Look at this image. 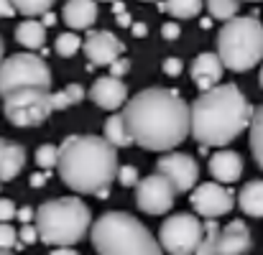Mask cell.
I'll return each mask as SVG.
<instances>
[{
  "mask_svg": "<svg viewBox=\"0 0 263 255\" xmlns=\"http://www.w3.org/2000/svg\"><path fill=\"white\" fill-rule=\"evenodd\" d=\"M123 120L133 143L159 153L176 148L192 133L186 102L176 92L161 87H151L130 97L125 102Z\"/></svg>",
  "mask_w": 263,
  "mask_h": 255,
  "instance_id": "1",
  "label": "cell"
},
{
  "mask_svg": "<svg viewBox=\"0 0 263 255\" xmlns=\"http://www.w3.org/2000/svg\"><path fill=\"white\" fill-rule=\"evenodd\" d=\"M253 107L235 85H217L202 92L192 107V135L202 146H228L253 123Z\"/></svg>",
  "mask_w": 263,
  "mask_h": 255,
  "instance_id": "2",
  "label": "cell"
},
{
  "mask_svg": "<svg viewBox=\"0 0 263 255\" xmlns=\"http://www.w3.org/2000/svg\"><path fill=\"white\" fill-rule=\"evenodd\" d=\"M118 151L97 135H69L59 146L57 171L62 181L77 194L107 197L118 176Z\"/></svg>",
  "mask_w": 263,
  "mask_h": 255,
  "instance_id": "3",
  "label": "cell"
},
{
  "mask_svg": "<svg viewBox=\"0 0 263 255\" xmlns=\"http://www.w3.org/2000/svg\"><path fill=\"white\" fill-rule=\"evenodd\" d=\"M97 255H164L161 243L125 212L102 214L89 230Z\"/></svg>",
  "mask_w": 263,
  "mask_h": 255,
  "instance_id": "4",
  "label": "cell"
},
{
  "mask_svg": "<svg viewBox=\"0 0 263 255\" xmlns=\"http://www.w3.org/2000/svg\"><path fill=\"white\" fill-rule=\"evenodd\" d=\"M33 225L39 230V238L46 245L69 248V245H77L92 230V212L82 199L62 197V199L44 202L36 209Z\"/></svg>",
  "mask_w": 263,
  "mask_h": 255,
  "instance_id": "5",
  "label": "cell"
},
{
  "mask_svg": "<svg viewBox=\"0 0 263 255\" xmlns=\"http://www.w3.org/2000/svg\"><path fill=\"white\" fill-rule=\"evenodd\" d=\"M217 56L233 72H248L263 62V23L256 15H238L217 33Z\"/></svg>",
  "mask_w": 263,
  "mask_h": 255,
  "instance_id": "6",
  "label": "cell"
},
{
  "mask_svg": "<svg viewBox=\"0 0 263 255\" xmlns=\"http://www.w3.org/2000/svg\"><path fill=\"white\" fill-rule=\"evenodd\" d=\"M51 87V69L36 54H13L0 64V97L18 89H49Z\"/></svg>",
  "mask_w": 263,
  "mask_h": 255,
  "instance_id": "7",
  "label": "cell"
},
{
  "mask_svg": "<svg viewBox=\"0 0 263 255\" xmlns=\"http://www.w3.org/2000/svg\"><path fill=\"white\" fill-rule=\"evenodd\" d=\"M3 112L18 128H36L54 112L51 92L49 89H18L5 97Z\"/></svg>",
  "mask_w": 263,
  "mask_h": 255,
  "instance_id": "8",
  "label": "cell"
},
{
  "mask_svg": "<svg viewBox=\"0 0 263 255\" xmlns=\"http://www.w3.org/2000/svg\"><path fill=\"white\" fill-rule=\"evenodd\" d=\"M204 238V225L194 214H174L159 230V243L172 255H194Z\"/></svg>",
  "mask_w": 263,
  "mask_h": 255,
  "instance_id": "9",
  "label": "cell"
},
{
  "mask_svg": "<svg viewBox=\"0 0 263 255\" xmlns=\"http://www.w3.org/2000/svg\"><path fill=\"white\" fill-rule=\"evenodd\" d=\"M174 197H176L174 186L161 173L146 176L136 186V204L146 214H166L174 207Z\"/></svg>",
  "mask_w": 263,
  "mask_h": 255,
  "instance_id": "10",
  "label": "cell"
},
{
  "mask_svg": "<svg viewBox=\"0 0 263 255\" xmlns=\"http://www.w3.org/2000/svg\"><path fill=\"white\" fill-rule=\"evenodd\" d=\"M192 207L197 214L207 217V220H215V217H222L228 214L233 207H235V194L222 186V184H197L194 191H192Z\"/></svg>",
  "mask_w": 263,
  "mask_h": 255,
  "instance_id": "11",
  "label": "cell"
},
{
  "mask_svg": "<svg viewBox=\"0 0 263 255\" xmlns=\"http://www.w3.org/2000/svg\"><path fill=\"white\" fill-rule=\"evenodd\" d=\"M156 173H161L164 179H169V184L174 186L176 194H186L189 189L194 191L197 179H199V166L192 156L186 153H166L159 159L156 164Z\"/></svg>",
  "mask_w": 263,
  "mask_h": 255,
  "instance_id": "12",
  "label": "cell"
},
{
  "mask_svg": "<svg viewBox=\"0 0 263 255\" xmlns=\"http://www.w3.org/2000/svg\"><path fill=\"white\" fill-rule=\"evenodd\" d=\"M125 46L118 36H112L110 31H95L89 33L87 41H85V54L95 67H110L112 62H118L123 56Z\"/></svg>",
  "mask_w": 263,
  "mask_h": 255,
  "instance_id": "13",
  "label": "cell"
},
{
  "mask_svg": "<svg viewBox=\"0 0 263 255\" xmlns=\"http://www.w3.org/2000/svg\"><path fill=\"white\" fill-rule=\"evenodd\" d=\"M253 245V238H251V230L246 222L240 220H233L225 230H220V238H217V255H246Z\"/></svg>",
  "mask_w": 263,
  "mask_h": 255,
  "instance_id": "14",
  "label": "cell"
},
{
  "mask_svg": "<svg viewBox=\"0 0 263 255\" xmlns=\"http://www.w3.org/2000/svg\"><path fill=\"white\" fill-rule=\"evenodd\" d=\"M89 100L102 107V110H118L125 105L128 100V89H125V82L115 80V77H102L97 80L92 89H89Z\"/></svg>",
  "mask_w": 263,
  "mask_h": 255,
  "instance_id": "15",
  "label": "cell"
},
{
  "mask_svg": "<svg viewBox=\"0 0 263 255\" xmlns=\"http://www.w3.org/2000/svg\"><path fill=\"white\" fill-rule=\"evenodd\" d=\"M222 69H225V64L220 62V56L207 51V54H199V56L192 62L189 74H192L194 85L199 87L202 92H207V89L217 87V82L222 80Z\"/></svg>",
  "mask_w": 263,
  "mask_h": 255,
  "instance_id": "16",
  "label": "cell"
},
{
  "mask_svg": "<svg viewBox=\"0 0 263 255\" xmlns=\"http://www.w3.org/2000/svg\"><path fill=\"white\" fill-rule=\"evenodd\" d=\"M210 173L220 181V184H233L240 179L243 173V159L240 153L230 151V148H220L212 159H210Z\"/></svg>",
  "mask_w": 263,
  "mask_h": 255,
  "instance_id": "17",
  "label": "cell"
},
{
  "mask_svg": "<svg viewBox=\"0 0 263 255\" xmlns=\"http://www.w3.org/2000/svg\"><path fill=\"white\" fill-rule=\"evenodd\" d=\"M26 164V148L15 141L0 138V181L15 179Z\"/></svg>",
  "mask_w": 263,
  "mask_h": 255,
  "instance_id": "18",
  "label": "cell"
},
{
  "mask_svg": "<svg viewBox=\"0 0 263 255\" xmlns=\"http://www.w3.org/2000/svg\"><path fill=\"white\" fill-rule=\"evenodd\" d=\"M97 21V3L95 0H69L64 5V23L74 31L92 28Z\"/></svg>",
  "mask_w": 263,
  "mask_h": 255,
  "instance_id": "19",
  "label": "cell"
},
{
  "mask_svg": "<svg viewBox=\"0 0 263 255\" xmlns=\"http://www.w3.org/2000/svg\"><path fill=\"white\" fill-rule=\"evenodd\" d=\"M238 204L248 217H263V181H248L240 194H238Z\"/></svg>",
  "mask_w": 263,
  "mask_h": 255,
  "instance_id": "20",
  "label": "cell"
},
{
  "mask_svg": "<svg viewBox=\"0 0 263 255\" xmlns=\"http://www.w3.org/2000/svg\"><path fill=\"white\" fill-rule=\"evenodd\" d=\"M15 41L26 49H41L46 41V28L39 21H23L15 28Z\"/></svg>",
  "mask_w": 263,
  "mask_h": 255,
  "instance_id": "21",
  "label": "cell"
},
{
  "mask_svg": "<svg viewBox=\"0 0 263 255\" xmlns=\"http://www.w3.org/2000/svg\"><path fill=\"white\" fill-rule=\"evenodd\" d=\"M105 141L112 146V148H128L133 146V138L125 128V120L123 115H112L107 123H105Z\"/></svg>",
  "mask_w": 263,
  "mask_h": 255,
  "instance_id": "22",
  "label": "cell"
},
{
  "mask_svg": "<svg viewBox=\"0 0 263 255\" xmlns=\"http://www.w3.org/2000/svg\"><path fill=\"white\" fill-rule=\"evenodd\" d=\"M251 153H253L256 164L263 169V105L253 112V123H251Z\"/></svg>",
  "mask_w": 263,
  "mask_h": 255,
  "instance_id": "23",
  "label": "cell"
},
{
  "mask_svg": "<svg viewBox=\"0 0 263 255\" xmlns=\"http://www.w3.org/2000/svg\"><path fill=\"white\" fill-rule=\"evenodd\" d=\"M202 3L204 0H166L161 8L166 13H172L174 18H194V15H199Z\"/></svg>",
  "mask_w": 263,
  "mask_h": 255,
  "instance_id": "24",
  "label": "cell"
},
{
  "mask_svg": "<svg viewBox=\"0 0 263 255\" xmlns=\"http://www.w3.org/2000/svg\"><path fill=\"white\" fill-rule=\"evenodd\" d=\"M238 8H240V0H207L210 15L217 21H225V23L238 18Z\"/></svg>",
  "mask_w": 263,
  "mask_h": 255,
  "instance_id": "25",
  "label": "cell"
},
{
  "mask_svg": "<svg viewBox=\"0 0 263 255\" xmlns=\"http://www.w3.org/2000/svg\"><path fill=\"white\" fill-rule=\"evenodd\" d=\"M217 238H220V227L215 220H207L204 222V238L197 248L194 255H217Z\"/></svg>",
  "mask_w": 263,
  "mask_h": 255,
  "instance_id": "26",
  "label": "cell"
},
{
  "mask_svg": "<svg viewBox=\"0 0 263 255\" xmlns=\"http://www.w3.org/2000/svg\"><path fill=\"white\" fill-rule=\"evenodd\" d=\"M54 0H13V8L23 15H46Z\"/></svg>",
  "mask_w": 263,
  "mask_h": 255,
  "instance_id": "27",
  "label": "cell"
},
{
  "mask_svg": "<svg viewBox=\"0 0 263 255\" xmlns=\"http://www.w3.org/2000/svg\"><path fill=\"white\" fill-rule=\"evenodd\" d=\"M54 49H57L59 56H74V54L82 49V38H80L77 33H59Z\"/></svg>",
  "mask_w": 263,
  "mask_h": 255,
  "instance_id": "28",
  "label": "cell"
},
{
  "mask_svg": "<svg viewBox=\"0 0 263 255\" xmlns=\"http://www.w3.org/2000/svg\"><path fill=\"white\" fill-rule=\"evenodd\" d=\"M36 164H39V169L44 171L57 169V164H59V146H41L36 151Z\"/></svg>",
  "mask_w": 263,
  "mask_h": 255,
  "instance_id": "29",
  "label": "cell"
},
{
  "mask_svg": "<svg viewBox=\"0 0 263 255\" xmlns=\"http://www.w3.org/2000/svg\"><path fill=\"white\" fill-rule=\"evenodd\" d=\"M15 238H18V232L8 222H0V250H10L15 245Z\"/></svg>",
  "mask_w": 263,
  "mask_h": 255,
  "instance_id": "30",
  "label": "cell"
},
{
  "mask_svg": "<svg viewBox=\"0 0 263 255\" xmlns=\"http://www.w3.org/2000/svg\"><path fill=\"white\" fill-rule=\"evenodd\" d=\"M118 181L123 184V186H138V171L133 169V166H120L118 169Z\"/></svg>",
  "mask_w": 263,
  "mask_h": 255,
  "instance_id": "31",
  "label": "cell"
},
{
  "mask_svg": "<svg viewBox=\"0 0 263 255\" xmlns=\"http://www.w3.org/2000/svg\"><path fill=\"white\" fill-rule=\"evenodd\" d=\"M51 107H54V112H57V110H67V107H72V100H69L67 89H62V92H51Z\"/></svg>",
  "mask_w": 263,
  "mask_h": 255,
  "instance_id": "32",
  "label": "cell"
},
{
  "mask_svg": "<svg viewBox=\"0 0 263 255\" xmlns=\"http://www.w3.org/2000/svg\"><path fill=\"white\" fill-rule=\"evenodd\" d=\"M128 69H130V62L120 56L118 62H112V64H110V77L120 80V77H125V74H128Z\"/></svg>",
  "mask_w": 263,
  "mask_h": 255,
  "instance_id": "33",
  "label": "cell"
},
{
  "mask_svg": "<svg viewBox=\"0 0 263 255\" xmlns=\"http://www.w3.org/2000/svg\"><path fill=\"white\" fill-rule=\"evenodd\" d=\"M13 217H18L15 204H13L10 199H0V222H8V220H13Z\"/></svg>",
  "mask_w": 263,
  "mask_h": 255,
  "instance_id": "34",
  "label": "cell"
},
{
  "mask_svg": "<svg viewBox=\"0 0 263 255\" xmlns=\"http://www.w3.org/2000/svg\"><path fill=\"white\" fill-rule=\"evenodd\" d=\"M181 69H184V64H181V59H176V56H169V59L164 62V74H169V77H179Z\"/></svg>",
  "mask_w": 263,
  "mask_h": 255,
  "instance_id": "35",
  "label": "cell"
},
{
  "mask_svg": "<svg viewBox=\"0 0 263 255\" xmlns=\"http://www.w3.org/2000/svg\"><path fill=\"white\" fill-rule=\"evenodd\" d=\"M21 240H23L26 245L36 243V240H39V230H36V225H23V230H21Z\"/></svg>",
  "mask_w": 263,
  "mask_h": 255,
  "instance_id": "36",
  "label": "cell"
},
{
  "mask_svg": "<svg viewBox=\"0 0 263 255\" xmlns=\"http://www.w3.org/2000/svg\"><path fill=\"white\" fill-rule=\"evenodd\" d=\"M179 33H181V28H179V23H164V28H161V36L166 38V41H174V38H179Z\"/></svg>",
  "mask_w": 263,
  "mask_h": 255,
  "instance_id": "37",
  "label": "cell"
},
{
  "mask_svg": "<svg viewBox=\"0 0 263 255\" xmlns=\"http://www.w3.org/2000/svg\"><path fill=\"white\" fill-rule=\"evenodd\" d=\"M67 94H69L72 105H77V102H82V97H85V87L82 85H69L67 87Z\"/></svg>",
  "mask_w": 263,
  "mask_h": 255,
  "instance_id": "38",
  "label": "cell"
},
{
  "mask_svg": "<svg viewBox=\"0 0 263 255\" xmlns=\"http://www.w3.org/2000/svg\"><path fill=\"white\" fill-rule=\"evenodd\" d=\"M10 15H15L13 0H0V18H10Z\"/></svg>",
  "mask_w": 263,
  "mask_h": 255,
  "instance_id": "39",
  "label": "cell"
},
{
  "mask_svg": "<svg viewBox=\"0 0 263 255\" xmlns=\"http://www.w3.org/2000/svg\"><path fill=\"white\" fill-rule=\"evenodd\" d=\"M18 220H21L23 225H28L31 220H36V212H31L28 207H23V209H18Z\"/></svg>",
  "mask_w": 263,
  "mask_h": 255,
  "instance_id": "40",
  "label": "cell"
},
{
  "mask_svg": "<svg viewBox=\"0 0 263 255\" xmlns=\"http://www.w3.org/2000/svg\"><path fill=\"white\" fill-rule=\"evenodd\" d=\"M118 26H133V21H130V13L128 10H123V13H118Z\"/></svg>",
  "mask_w": 263,
  "mask_h": 255,
  "instance_id": "41",
  "label": "cell"
},
{
  "mask_svg": "<svg viewBox=\"0 0 263 255\" xmlns=\"http://www.w3.org/2000/svg\"><path fill=\"white\" fill-rule=\"evenodd\" d=\"M44 184H46V171H44V173L39 171V173L31 176V186H44Z\"/></svg>",
  "mask_w": 263,
  "mask_h": 255,
  "instance_id": "42",
  "label": "cell"
},
{
  "mask_svg": "<svg viewBox=\"0 0 263 255\" xmlns=\"http://www.w3.org/2000/svg\"><path fill=\"white\" fill-rule=\"evenodd\" d=\"M130 28H133V33H136V36H138V38H141V36H146V33H148V26H146V23H133V26H130Z\"/></svg>",
  "mask_w": 263,
  "mask_h": 255,
  "instance_id": "43",
  "label": "cell"
},
{
  "mask_svg": "<svg viewBox=\"0 0 263 255\" xmlns=\"http://www.w3.org/2000/svg\"><path fill=\"white\" fill-rule=\"evenodd\" d=\"M49 255H80V253L72 250V248H57V250H51Z\"/></svg>",
  "mask_w": 263,
  "mask_h": 255,
  "instance_id": "44",
  "label": "cell"
},
{
  "mask_svg": "<svg viewBox=\"0 0 263 255\" xmlns=\"http://www.w3.org/2000/svg\"><path fill=\"white\" fill-rule=\"evenodd\" d=\"M123 10H125V8H123V3L118 0V3H115V15H118V13H123Z\"/></svg>",
  "mask_w": 263,
  "mask_h": 255,
  "instance_id": "45",
  "label": "cell"
},
{
  "mask_svg": "<svg viewBox=\"0 0 263 255\" xmlns=\"http://www.w3.org/2000/svg\"><path fill=\"white\" fill-rule=\"evenodd\" d=\"M0 64H3V38H0Z\"/></svg>",
  "mask_w": 263,
  "mask_h": 255,
  "instance_id": "46",
  "label": "cell"
},
{
  "mask_svg": "<svg viewBox=\"0 0 263 255\" xmlns=\"http://www.w3.org/2000/svg\"><path fill=\"white\" fill-rule=\"evenodd\" d=\"M0 255H13L10 250H0Z\"/></svg>",
  "mask_w": 263,
  "mask_h": 255,
  "instance_id": "47",
  "label": "cell"
},
{
  "mask_svg": "<svg viewBox=\"0 0 263 255\" xmlns=\"http://www.w3.org/2000/svg\"><path fill=\"white\" fill-rule=\"evenodd\" d=\"M258 80H261V87H263V67H261V77H258Z\"/></svg>",
  "mask_w": 263,
  "mask_h": 255,
  "instance_id": "48",
  "label": "cell"
},
{
  "mask_svg": "<svg viewBox=\"0 0 263 255\" xmlns=\"http://www.w3.org/2000/svg\"><path fill=\"white\" fill-rule=\"evenodd\" d=\"M253 3H261V0H253Z\"/></svg>",
  "mask_w": 263,
  "mask_h": 255,
  "instance_id": "49",
  "label": "cell"
},
{
  "mask_svg": "<svg viewBox=\"0 0 263 255\" xmlns=\"http://www.w3.org/2000/svg\"><path fill=\"white\" fill-rule=\"evenodd\" d=\"M115 3H118V0H115Z\"/></svg>",
  "mask_w": 263,
  "mask_h": 255,
  "instance_id": "50",
  "label": "cell"
}]
</instances>
